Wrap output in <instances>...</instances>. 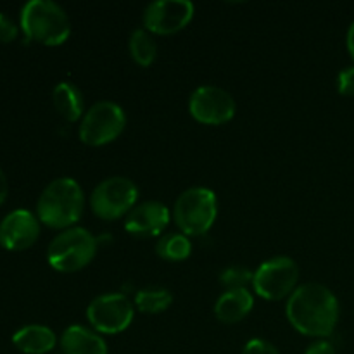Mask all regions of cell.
<instances>
[{"mask_svg":"<svg viewBox=\"0 0 354 354\" xmlns=\"http://www.w3.org/2000/svg\"><path fill=\"white\" fill-rule=\"evenodd\" d=\"M86 318L100 334H120L133 322V304L123 294H102L88 304Z\"/></svg>","mask_w":354,"mask_h":354,"instance_id":"obj_9","label":"cell"},{"mask_svg":"<svg viewBox=\"0 0 354 354\" xmlns=\"http://www.w3.org/2000/svg\"><path fill=\"white\" fill-rule=\"evenodd\" d=\"M337 88L341 95H354V66H348L339 73Z\"/></svg>","mask_w":354,"mask_h":354,"instance_id":"obj_23","label":"cell"},{"mask_svg":"<svg viewBox=\"0 0 354 354\" xmlns=\"http://www.w3.org/2000/svg\"><path fill=\"white\" fill-rule=\"evenodd\" d=\"M242 354H280L272 342L265 339H251L242 349Z\"/></svg>","mask_w":354,"mask_h":354,"instance_id":"obj_22","label":"cell"},{"mask_svg":"<svg viewBox=\"0 0 354 354\" xmlns=\"http://www.w3.org/2000/svg\"><path fill=\"white\" fill-rule=\"evenodd\" d=\"M130 54L137 64L140 66H151L154 62L156 55H158V47L145 28H137L130 37Z\"/></svg>","mask_w":354,"mask_h":354,"instance_id":"obj_19","label":"cell"},{"mask_svg":"<svg viewBox=\"0 0 354 354\" xmlns=\"http://www.w3.org/2000/svg\"><path fill=\"white\" fill-rule=\"evenodd\" d=\"M21 30L28 40L54 47L68 40L71 23L59 3L52 0H30L21 9Z\"/></svg>","mask_w":354,"mask_h":354,"instance_id":"obj_3","label":"cell"},{"mask_svg":"<svg viewBox=\"0 0 354 354\" xmlns=\"http://www.w3.org/2000/svg\"><path fill=\"white\" fill-rule=\"evenodd\" d=\"M138 199V189L130 178L111 176L93 189L90 207L99 218L113 221L130 213Z\"/></svg>","mask_w":354,"mask_h":354,"instance_id":"obj_7","label":"cell"},{"mask_svg":"<svg viewBox=\"0 0 354 354\" xmlns=\"http://www.w3.org/2000/svg\"><path fill=\"white\" fill-rule=\"evenodd\" d=\"M304 354H337V353H335L334 346H332L330 342L320 341V342H315V344H311Z\"/></svg>","mask_w":354,"mask_h":354,"instance_id":"obj_25","label":"cell"},{"mask_svg":"<svg viewBox=\"0 0 354 354\" xmlns=\"http://www.w3.org/2000/svg\"><path fill=\"white\" fill-rule=\"evenodd\" d=\"M17 37V26L10 17L0 12V44H9Z\"/></svg>","mask_w":354,"mask_h":354,"instance_id":"obj_24","label":"cell"},{"mask_svg":"<svg viewBox=\"0 0 354 354\" xmlns=\"http://www.w3.org/2000/svg\"><path fill=\"white\" fill-rule=\"evenodd\" d=\"M156 252L166 261H183L192 252V244L183 234L162 235L156 244Z\"/></svg>","mask_w":354,"mask_h":354,"instance_id":"obj_18","label":"cell"},{"mask_svg":"<svg viewBox=\"0 0 354 354\" xmlns=\"http://www.w3.org/2000/svg\"><path fill=\"white\" fill-rule=\"evenodd\" d=\"M169 218L171 214L165 204L158 201H149L128 213L124 228L137 237H154L168 227Z\"/></svg>","mask_w":354,"mask_h":354,"instance_id":"obj_13","label":"cell"},{"mask_svg":"<svg viewBox=\"0 0 354 354\" xmlns=\"http://www.w3.org/2000/svg\"><path fill=\"white\" fill-rule=\"evenodd\" d=\"M252 279H254V273L244 266H230L220 275V282L227 287V290L245 289V286L252 282Z\"/></svg>","mask_w":354,"mask_h":354,"instance_id":"obj_21","label":"cell"},{"mask_svg":"<svg viewBox=\"0 0 354 354\" xmlns=\"http://www.w3.org/2000/svg\"><path fill=\"white\" fill-rule=\"evenodd\" d=\"M196 7L189 0H156L144 10V26L149 33L173 35L192 21Z\"/></svg>","mask_w":354,"mask_h":354,"instance_id":"obj_11","label":"cell"},{"mask_svg":"<svg viewBox=\"0 0 354 354\" xmlns=\"http://www.w3.org/2000/svg\"><path fill=\"white\" fill-rule=\"evenodd\" d=\"M83 190L78 182L69 176L57 178L48 183L37 204L38 220L50 228H66L82 218Z\"/></svg>","mask_w":354,"mask_h":354,"instance_id":"obj_2","label":"cell"},{"mask_svg":"<svg viewBox=\"0 0 354 354\" xmlns=\"http://www.w3.org/2000/svg\"><path fill=\"white\" fill-rule=\"evenodd\" d=\"M7 190H9V185H7V178H6V173L0 169V204L6 201L7 197Z\"/></svg>","mask_w":354,"mask_h":354,"instance_id":"obj_26","label":"cell"},{"mask_svg":"<svg viewBox=\"0 0 354 354\" xmlns=\"http://www.w3.org/2000/svg\"><path fill=\"white\" fill-rule=\"evenodd\" d=\"M64 354H107V344L99 334L82 325H71L61 337Z\"/></svg>","mask_w":354,"mask_h":354,"instance_id":"obj_15","label":"cell"},{"mask_svg":"<svg viewBox=\"0 0 354 354\" xmlns=\"http://www.w3.org/2000/svg\"><path fill=\"white\" fill-rule=\"evenodd\" d=\"M173 303V296L166 289H142L135 296V306L142 313H161Z\"/></svg>","mask_w":354,"mask_h":354,"instance_id":"obj_20","label":"cell"},{"mask_svg":"<svg viewBox=\"0 0 354 354\" xmlns=\"http://www.w3.org/2000/svg\"><path fill=\"white\" fill-rule=\"evenodd\" d=\"M127 127V114L116 102L102 100L90 107L80 124V140L86 145H106L116 140Z\"/></svg>","mask_w":354,"mask_h":354,"instance_id":"obj_6","label":"cell"},{"mask_svg":"<svg viewBox=\"0 0 354 354\" xmlns=\"http://www.w3.org/2000/svg\"><path fill=\"white\" fill-rule=\"evenodd\" d=\"M52 100H54V106L57 109V113L64 120L75 123V121H78L82 118L85 102H83V95L78 90V86L73 85V83H57V86L54 88V93H52Z\"/></svg>","mask_w":354,"mask_h":354,"instance_id":"obj_17","label":"cell"},{"mask_svg":"<svg viewBox=\"0 0 354 354\" xmlns=\"http://www.w3.org/2000/svg\"><path fill=\"white\" fill-rule=\"evenodd\" d=\"M218 214L216 196L206 187H192L176 199L175 216L176 225L183 235H204L213 227Z\"/></svg>","mask_w":354,"mask_h":354,"instance_id":"obj_5","label":"cell"},{"mask_svg":"<svg viewBox=\"0 0 354 354\" xmlns=\"http://www.w3.org/2000/svg\"><path fill=\"white\" fill-rule=\"evenodd\" d=\"M97 252V241L86 228L73 227L55 235L47 251L48 265L62 273L85 268Z\"/></svg>","mask_w":354,"mask_h":354,"instance_id":"obj_4","label":"cell"},{"mask_svg":"<svg viewBox=\"0 0 354 354\" xmlns=\"http://www.w3.org/2000/svg\"><path fill=\"white\" fill-rule=\"evenodd\" d=\"M299 266L287 256H277L263 263L254 272L252 286L258 296L266 301H280L296 290Z\"/></svg>","mask_w":354,"mask_h":354,"instance_id":"obj_8","label":"cell"},{"mask_svg":"<svg viewBox=\"0 0 354 354\" xmlns=\"http://www.w3.org/2000/svg\"><path fill=\"white\" fill-rule=\"evenodd\" d=\"M254 297L248 289L225 290L214 304V315L223 324H237L251 313Z\"/></svg>","mask_w":354,"mask_h":354,"instance_id":"obj_14","label":"cell"},{"mask_svg":"<svg viewBox=\"0 0 354 354\" xmlns=\"http://www.w3.org/2000/svg\"><path fill=\"white\" fill-rule=\"evenodd\" d=\"M286 313L299 334L327 337L337 325L339 301L328 287L304 283L290 294Z\"/></svg>","mask_w":354,"mask_h":354,"instance_id":"obj_1","label":"cell"},{"mask_svg":"<svg viewBox=\"0 0 354 354\" xmlns=\"http://www.w3.org/2000/svg\"><path fill=\"white\" fill-rule=\"evenodd\" d=\"M12 342L26 354H45L55 348V334L45 325H26L12 335Z\"/></svg>","mask_w":354,"mask_h":354,"instance_id":"obj_16","label":"cell"},{"mask_svg":"<svg viewBox=\"0 0 354 354\" xmlns=\"http://www.w3.org/2000/svg\"><path fill=\"white\" fill-rule=\"evenodd\" d=\"M40 221L31 211H10L0 221V245L7 251H24L37 242Z\"/></svg>","mask_w":354,"mask_h":354,"instance_id":"obj_12","label":"cell"},{"mask_svg":"<svg viewBox=\"0 0 354 354\" xmlns=\"http://www.w3.org/2000/svg\"><path fill=\"white\" fill-rule=\"evenodd\" d=\"M235 100L220 86L204 85L194 90L189 100V111L203 124H223L235 116Z\"/></svg>","mask_w":354,"mask_h":354,"instance_id":"obj_10","label":"cell"},{"mask_svg":"<svg viewBox=\"0 0 354 354\" xmlns=\"http://www.w3.org/2000/svg\"><path fill=\"white\" fill-rule=\"evenodd\" d=\"M346 41H348V50H349V54H351V57H353V61H354V21H353L351 26H349L348 37H346Z\"/></svg>","mask_w":354,"mask_h":354,"instance_id":"obj_27","label":"cell"}]
</instances>
